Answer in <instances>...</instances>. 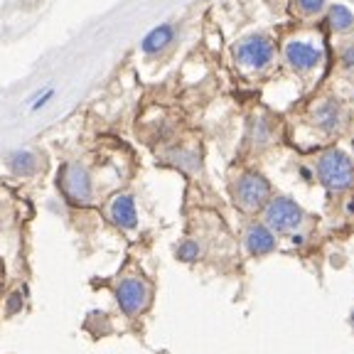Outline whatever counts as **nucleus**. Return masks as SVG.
I'll list each match as a JSON object with an SVG mask.
<instances>
[{"label": "nucleus", "mask_w": 354, "mask_h": 354, "mask_svg": "<svg viewBox=\"0 0 354 354\" xmlns=\"http://www.w3.org/2000/svg\"><path fill=\"white\" fill-rule=\"evenodd\" d=\"M317 175L330 192H344L354 183V165L342 150H327L317 160Z\"/></svg>", "instance_id": "1"}, {"label": "nucleus", "mask_w": 354, "mask_h": 354, "mask_svg": "<svg viewBox=\"0 0 354 354\" xmlns=\"http://www.w3.org/2000/svg\"><path fill=\"white\" fill-rule=\"evenodd\" d=\"M153 300V286L140 276H123L116 283V303L123 310V315L138 317L145 313Z\"/></svg>", "instance_id": "2"}, {"label": "nucleus", "mask_w": 354, "mask_h": 354, "mask_svg": "<svg viewBox=\"0 0 354 354\" xmlns=\"http://www.w3.org/2000/svg\"><path fill=\"white\" fill-rule=\"evenodd\" d=\"M263 219H266V227L271 229V232L290 234L303 227L305 212L300 209V205H295L290 197H276L266 205Z\"/></svg>", "instance_id": "3"}, {"label": "nucleus", "mask_w": 354, "mask_h": 354, "mask_svg": "<svg viewBox=\"0 0 354 354\" xmlns=\"http://www.w3.org/2000/svg\"><path fill=\"white\" fill-rule=\"evenodd\" d=\"M271 197V185L259 172H243L234 185V199L236 205L246 212H256Z\"/></svg>", "instance_id": "4"}, {"label": "nucleus", "mask_w": 354, "mask_h": 354, "mask_svg": "<svg viewBox=\"0 0 354 354\" xmlns=\"http://www.w3.org/2000/svg\"><path fill=\"white\" fill-rule=\"evenodd\" d=\"M62 189L77 205H88L91 197H94L91 177H88V172L79 162H69V165L62 167Z\"/></svg>", "instance_id": "5"}, {"label": "nucleus", "mask_w": 354, "mask_h": 354, "mask_svg": "<svg viewBox=\"0 0 354 354\" xmlns=\"http://www.w3.org/2000/svg\"><path fill=\"white\" fill-rule=\"evenodd\" d=\"M236 57L241 64L251 66V69H263L268 62L273 59V44L266 37H249L243 39L236 47Z\"/></svg>", "instance_id": "6"}, {"label": "nucleus", "mask_w": 354, "mask_h": 354, "mask_svg": "<svg viewBox=\"0 0 354 354\" xmlns=\"http://www.w3.org/2000/svg\"><path fill=\"white\" fill-rule=\"evenodd\" d=\"M109 219L116 224L118 229H136L138 227V207L133 194H116L109 205Z\"/></svg>", "instance_id": "7"}, {"label": "nucleus", "mask_w": 354, "mask_h": 354, "mask_svg": "<svg viewBox=\"0 0 354 354\" xmlns=\"http://www.w3.org/2000/svg\"><path fill=\"white\" fill-rule=\"evenodd\" d=\"M243 243H246V251H249L251 256H268L271 251H276L278 239L266 224H251V227L246 229Z\"/></svg>", "instance_id": "8"}, {"label": "nucleus", "mask_w": 354, "mask_h": 354, "mask_svg": "<svg viewBox=\"0 0 354 354\" xmlns=\"http://www.w3.org/2000/svg\"><path fill=\"white\" fill-rule=\"evenodd\" d=\"M286 59H288V64L300 69V72H308V69H313V66L320 62V50H315V47L308 42H288Z\"/></svg>", "instance_id": "9"}, {"label": "nucleus", "mask_w": 354, "mask_h": 354, "mask_svg": "<svg viewBox=\"0 0 354 354\" xmlns=\"http://www.w3.org/2000/svg\"><path fill=\"white\" fill-rule=\"evenodd\" d=\"M315 123L325 133H335L342 123V109L337 101H322L315 109Z\"/></svg>", "instance_id": "10"}, {"label": "nucleus", "mask_w": 354, "mask_h": 354, "mask_svg": "<svg viewBox=\"0 0 354 354\" xmlns=\"http://www.w3.org/2000/svg\"><path fill=\"white\" fill-rule=\"evenodd\" d=\"M172 35H175L172 25H160V28L150 30L143 37V42H140V50H143L145 55H155V52H160L162 47H167V44L172 42Z\"/></svg>", "instance_id": "11"}, {"label": "nucleus", "mask_w": 354, "mask_h": 354, "mask_svg": "<svg viewBox=\"0 0 354 354\" xmlns=\"http://www.w3.org/2000/svg\"><path fill=\"white\" fill-rule=\"evenodd\" d=\"M8 165L15 175H35L39 167V158L30 150H15V153L8 158Z\"/></svg>", "instance_id": "12"}, {"label": "nucleus", "mask_w": 354, "mask_h": 354, "mask_svg": "<svg viewBox=\"0 0 354 354\" xmlns=\"http://www.w3.org/2000/svg\"><path fill=\"white\" fill-rule=\"evenodd\" d=\"M175 256L180 261H185V263H194V261L202 256V246H199V241H194V239H185V241L177 246Z\"/></svg>", "instance_id": "13"}, {"label": "nucleus", "mask_w": 354, "mask_h": 354, "mask_svg": "<svg viewBox=\"0 0 354 354\" xmlns=\"http://www.w3.org/2000/svg\"><path fill=\"white\" fill-rule=\"evenodd\" d=\"M330 22L335 30H349L354 25V15L349 12V8L344 6H335L330 10Z\"/></svg>", "instance_id": "14"}, {"label": "nucleus", "mask_w": 354, "mask_h": 354, "mask_svg": "<svg viewBox=\"0 0 354 354\" xmlns=\"http://www.w3.org/2000/svg\"><path fill=\"white\" fill-rule=\"evenodd\" d=\"M52 96H55V88H47V91H42V94H39L37 99H35V104L30 106V109H32V111H39L44 104H47V101L52 99Z\"/></svg>", "instance_id": "15"}, {"label": "nucleus", "mask_w": 354, "mask_h": 354, "mask_svg": "<svg viewBox=\"0 0 354 354\" xmlns=\"http://www.w3.org/2000/svg\"><path fill=\"white\" fill-rule=\"evenodd\" d=\"M298 3L305 12H317L322 6H325V0H298Z\"/></svg>", "instance_id": "16"}, {"label": "nucleus", "mask_w": 354, "mask_h": 354, "mask_svg": "<svg viewBox=\"0 0 354 354\" xmlns=\"http://www.w3.org/2000/svg\"><path fill=\"white\" fill-rule=\"evenodd\" d=\"M20 310H22V298H20V293H15L10 300H8V313L15 315V313H20Z\"/></svg>", "instance_id": "17"}, {"label": "nucleus", "mask_w": 354, "mask_h": 354, "mask_svg": "<svg viewBox=\"0 0 354 354\" xmlns=\"http://www.w3.org/2000/svg\"><path fill=\"white\" fill-rule=\"evenodd\" d=\"M342 62H344V66H347V69H354V44H352V47H347V50H344Z\"/></svg>", "instance_id": "18"}, {"label": "nucleus", "mask_w": 354, "mask_h": 354, "mask_svg": "<svg viewBox=\"0 0 354 354\" xmlns=\"http://www.w3.org/2000/svg\"><path fill=\"white\" fill-rule=\"evenodd\" d=\"M352 325H354V313H352Z\"/></svg>", "instance_id": "19"}]
</instances>
